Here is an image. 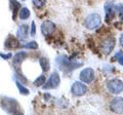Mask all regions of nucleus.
<instances>
[{"label":"nucleus","mask_w":123,"mask_h":115,"mask_svg":"<svg viewBox=\"0 0 123 115\" xmlns=\"http://www.w3.org/2000/svg\"><path fill=\"white\" fill-rule=\"evenodd\" d=\"M111 110L115 113H122L123 112V99L116 98L111 102Z\"/></svg>","instance_id":"20e7f679"},{"label":"nucleus","mask_w":123,"mask_h":115,"mask_svg":"<svg viewBox=\"0 0 123 115\" xmlns=\"http://www.w3.org/2000/svg\"><path fill=\"white\" fill-rule=\"evenodd\" d=\"M119 62H120V63L123 65V58H122V59H120V60H119Z\"/></svg>","instance_id":"1a4fd4ad"},{"label":"nucleus","mask_w":123,"mask_h":115,"mask_svg":"<svg viewBox=\"0 0 123 115\" xmlns=\"http://www.w3.org/2000/svg\"><path fill=\"white\" fill-rule=\"evenodd\" d=\"M86 86L81 82H75L72 86V93L75 96H82L86 93Z\"/></svg>","instance_id":"39448f33"},{"label":"nucleus","mask_w":123,"mask_h":115,"mask_svg":"<svg viewBox=\"0 0 123 115\" xmlns=\"http://www.w3.org/2000/svg\"><path fill=\"white\" fill-rule=\"evenodd\" d=\"M42 30H43V33L45 34H49V33H51L53 32V30H55V25L51 24V23H49V22H46L44 23V25L42 26Z\"/></svg>","instance_id":"0eeeda50"},{"label":"nucleus","mask_w":123,"mask_h":115,"mask_svg":"<svg viewBox=\"0 0 123 115\" xmlns=\"http://www.w3.org/2000/svg\"><path fill=\"white\" fill-rule=\"evenodd\" d=\"M101 17L98 14H90L89 17L86 18L85 20V26L88 29H94L101 25Z\"/></svg>","instance_id":"f257e3e1"},{"label":"nucleus","mask_w":123,"mask_h":115,"mask_svg":"<svg viewBox=\"0 0 123 115\" xmlns=\"http://www.w3.org/2000/svg\"><path fill=\"white\" fill-rule=\"evenodd\" d=\"M93 78H94V72L90 68L84 69L81 72V74H80V80L86 83H90L93 80Z\"/></svg>","instance_id":"7ed1b4c3"},{"label":"nucleus","mask_w":123,"mask_h":115,"mask_svg":"<svg viewBox=\"0 0 123 115\" xmlns=\"http://www.w3.org/2000/svg\"><path fill=\"white\" fill-rule=\"evenodd\" d=\"M115 45V39H107L102 43V49L104 51L105 53H109L110 51H113Z\"/></svg>","instance_id":"423d86ee"},{"label":"nucleus","mask_w":123,"mask_h":115,"mask_svg":"<svg viewBox=\"0 0 123 115\" xmlns=\"http://www.w3.org/2000/svg\"><path fill=\"white\" fill-rule=\"evenodd\" d=\"M120 43H121V45L123 46V34H122V36H121V38H120Z\"/></svg>","instance_id":"6e6552de"},{"label":"nucleus","mask_w":123,"mask_h":115,"mask_svg":"<svg viewBox=\"0 0 123 115\" xmlns=\"http://www.w3.org/2000/svg\"><path fill=\"white\" fill-rule=\"evenodd\" d=\"M108 89H109L111 93L119 94L123 90V82L121 80H111L108 83Z\"/></svg>","instance_id":"f03ea898"}]
</instances>
